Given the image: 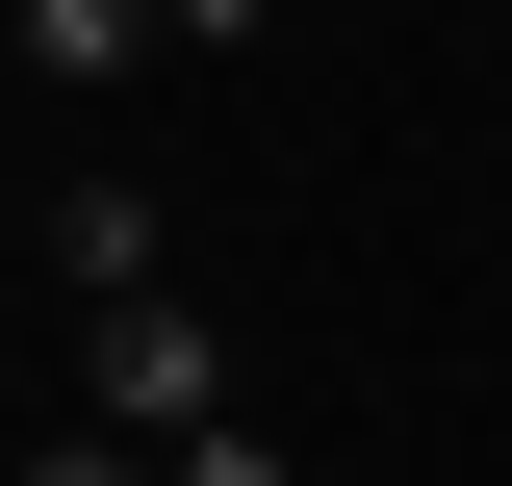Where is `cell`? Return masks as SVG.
Returning a JSON list of instances; mask_svg holds the SVG:
<instances>
[{"label": "cell", "instance_id": "1", "mask_svg": "<svg viewBox=\"0 0 512 486\" xmlns=\"http://www.w3.org/2000/svg\"><path fill=\"white\" fill-rule=\"evenodd\" d=\"M77 435H128V461L231 435V333H205L180 282H154V307H77Z\"/></svg>", "mask_w": 512, "mask_h": 486}, {"label": "cell", "instance_id": "2", "mask_svg": "<svg viewBox=\"0 0 512 486\" xmlns=\"http://www.w3.org/2000/svg\"><path fill=\"white\" fill-rule=\"evenodd\" d=\"M180 282V180H52V307H154Z\"/></svg>", "mask_w": 512, "mask_h": 486}, {"label": "cell", "instance_id": "3", "mask_svg": "<svg viewBox=\"0 0 512 486\" xmlns=\"http://www.w3.org/2000/svg\"><path fill=\"white\" fill-rule=\"evenodd\" d=\"M128 52H180V0H26V77H52V103H103Z\"/></svg>", "mask_w": 512, "mask_h": 486}, {"label": "cell", "instance_id": "4", "mask_svg": "<svg viewBox=\"0 0 512 486\" xmlns=\"http://www.w3.org/2000/svg\"><path fill=\"white\" fill-rule=\"evenodd\" d=\"M154 486H308V461H282V435L231 410V435H180V461H154Z\"/></svg>", "mask_w": 512, "mask_h": 486}, {"label": "cell", "instance_id": "5", "mask_svg": "<svg viewBox=\"0 0 512 486\" xmlns=\"http://www.w3.org/2000/svg\"><path fill=\"white\" fill-rule=\"evenodd\" d=\"M26 486H154V461H128V435H26Z\"/></svg>", "mask_w": 512, "mask_h": 486}]
</instances>
